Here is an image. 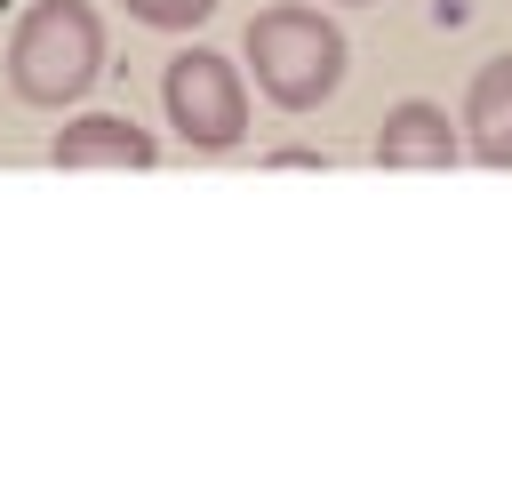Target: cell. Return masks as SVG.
<instances>
[{"label": "cell", "instance_id": "obj_1", "mask_svg": "<svg viewBox=\"0 0 512 480\" xmlns=\"http://www.w3.org/2000/svg\"><path fill=\"white\" fill-rule=\"evenodd\" d=\"M256 56H272V96L280 104H312L336 72V40L328 24H296V8H280L264 32H256Z\"/></svg>", "mask_w": 512, "mask_h": 480}]
</instances>
